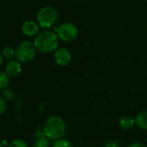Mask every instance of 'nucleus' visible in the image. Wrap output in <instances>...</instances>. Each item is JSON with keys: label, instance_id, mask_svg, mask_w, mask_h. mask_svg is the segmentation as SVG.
<instances>
[{"label": "nucleus", "instance_id": "4", "mask_svg": "<svg viewBox=\"0 0 147 147\" xmlns=\"http://www.w3.org/2000/svg\"><path fill=\"white\" fill-rule=\"evenodd\" d=\"M36 47L34 43L30 41L21 42L16 49V57L20 63L31 62L36 55Z\"/></svg>", "mask_w": 147, "mask_h": 147}, {"label": "nucleus", "instance_id": "15", "mask_svg": "<svg viewBox=\"0 0 147 147\" xmlns=\"http://www.w3.org/2000/svg\"><path fill=\"white\" fill-rule=\"evenodd\" d=\"M8 147H28L27 143L22 140H12L9 145Z\"/></svg>", "mask_w": 147, "mask_h": 147}, {"label": "nucleus", "instance_id": "14", "mask_svg": "<svg viewBox=\"0 0 147 147\" xmlns=\"http://www.w3.org/2000/svg\"><path fill=\"white\" fill-rule=\"evenodd\" d=\"M2 55H3V57L5 58V59H11L14 56H16V51H15L11 47H5L3 49Z\"/></svg>", "mask_w": 147, "mask_h": 147}, {"label": "nucleus", "instance_id": "21", "mask_svg": "<svg viewBox=\"0 0 147 147\" xmlns=\"http://www.w3.org/2000/svg\"><path fill=\"white\" fill-rule=\"evenodd\" d=\"M0 147H4V146L2 144V142H0Z\"/></svg>", "mask_w": 147, "mask_h": 147}, {"label": "nucleus", "instance_id": "12", "mask_svg": "<svg viewBox=\"0 0 147 147\" xmlns=\"http://www.w3.org/2000/svg\"><path fill=\"white\" fill-rule=\"evenodd\" d=\"M9 84V76L6 73V71H0V89H6Z\"/></svg>", "mask_w": 147, "mask_h": 147}, {"label": "nucleus", "instance_id": "10", "mask_svg": "<svg viewBox=\"0 0 147 147\" xmlns=\"http://www.w3.org/2000/svg\"><path fill=\"white\" fill-rule=\"evenodd\" d=\"M135 125V118L129 116V115H124L119 120V127L123 130H129L133 128Z\"/></svg>", "mask_w": 147, "mask_h": 147}, {"label": "nucleus", "instance_id": "11", "mask_svg": "<svg viewBox=\"0 0 147 147\" xmlns=\"http://www.w3.org/2000/svg\"><path fill=\"white\" fill-rule=\"evenodd\" d=\"M135 125L142 130H147V110L140 112L135 117Z\"/></svg>", "mask_w": 147, "mask_h": 147}, {"label": "nucleus", "instance_id": "7", "mask_svg": "<svg viewBox=\"0 0 147 147\" xmlns=\"http://www.w3.org/2000/svg\"><path fill=\"white\" fill-rule=\"evenodd\" d=\"M40 26L34 21H26L22 25V31L27 36H34L39 34Z\"/></svg>", "mask_w": 147, "mask_h": 147}, {"label": "nucleus", "instance_id": "3", "mask_svg": "<svg viewBox=\"0 0 147 147\" xmlns=\"http://www.w3.org/2000/svg\"><path fill=\"white\" fill-rule=\"evenodd\" d=\"M36 20L40 28H48L57 22L58 12L56 9L52 6H45L38 11Z\"/></svg>", "mask_w": 147, "mask_h": 147}, {"label": "nucleus", "instance_id": "13", "mask_svg": "<svg viewBox=\"0 0 147 147\" xmlns=\"http://www.w3.org/2000/svg\"><path fill=\"white\" fill-rule=\"evenodd\" d=\"M53 147H73L71 142L67 139H59L54 141Z\"/></svg>", "mask_w": 147, "mask_h": 147}, {"label": "nucleus", "instance_id": "17", "mask_svg": "<svg viewBox=\"0 0 147 147\" xmlns=\"http://www.w3.org/2000/svg\"><path fill=\"white\" fill-rule=\"evenodd\" d=\"M6 109H7L6 101L3 97H0V115L6 111Z\"/></svg>", "mask_w": 147, "mask_h": 147}, {"label": "nucleus", "instance_id": "9", "mask_svg": "<svg viewBox=\"0 0 147 147\" xmlns=\"http://www.w3.org/2000/svg\"><path fill=\"white\" fill-rule=\"evenodd\" d=\"M38 130L39 132L35 134V138L33 143V147H48L49 139L46 136L44 133V129L42 131L40 129H38Z\"/></svg>", "mask_w": 147, "mask_h": 147}, {"label": "nucleus", "instance_id": "18", "mask_svg": "<svg viewBox=\"0 0 147 147\" xmlns=\"http://www.w3.org/2000/svg\"><path fill=\"white\" fill-rule=\"evenodd\" d=\"M104 147H121V145L115 140H110L107 141Z\"/></svg>", "mask_w": 147, "mask_h": 147}, {"label": "nucleus", "instance_id": "5", "mask_svg": "<svg viewBox=\"0 0 147 147\" xmlns=\"http://www.w3.org/2000/svg\"><path fill=\"white\" fill-rule=\"evenodd\" d=\"M55 31L59 39H60L65 42L72 41L77 38L78 34V28L72 22L62 23L55 29Z\"/></svg>", "mask_w": 147, "mask_h": 147}, {"label": "nucleus", "instance_id": "19", "mask_svg": "<svg viewBox=\"0 0 147 147\" xmlns=\"http://www.w3.org/2000/svg\"><path fill=\"white\" fill-rule=\"evenodd\" d=\"M127 147H147V146L142 142H134V143L130 144Z\"/></svg>", "mask_w": 147, "mask_h": 147}, {"label": "nucleus", "instance_id": "8", "mask_svg": "<svg viewBox=\"0 0 147 147\" xmlns=\"http://www.w3.org/2000/svg\"><path fill=\"white\" fill-rule=\"evenodd\" d=\"M22 71L21 63L17 59H10L6 65V73L9 77H17Z\"/></svg>", "mask_w": 147, "mask_h": 147}, {"label": "nucleus", "instance_id": "2", "mask_svg": "<svg viewBox=\"0 0 147 147\" xmlns=\"http://www.w3.org/2000/svg\"><path fill=\"white\" fill-rule=\"evenodd\" d=\"M59 37L52 31H44L38 34L34 40L36 49L41 53H51L58 49Z\"/></svg>", "mask_w": 147, "mask_h": 147}, {"label": "nucleus", "instance_id": "16", "mask_svg": "<svg viewBox=\"0 0 147 147\" xmlns=\"http://www.w3.org/2000/svg\"><path fill=\"white\" fill-rule=\"evenodd\" d=\"M2 94H3V98L4 100H12L13 97H14V93L11 90L9 89H3V91H2Z\"/></svg>", "mask_w": 147, "mask_h": 147}, {"label": "nucleus", "instance_id": "20", "mask_svg": "<svg viewBox=\"0 0 147 147\" xmlns=\"http://www.w3.org/2000/svg\"><path fill=\"white\" fill-rule=\"evenodd\" d=\"M3 55L0 53V66H1L2 64H3Z\"/></svg>", "mask_w": 147, "mask_h": 147}, {"label": "nucleus", "instance_id": "1", "mask_svg": "<svg viewBox=\"0 0 147 147\" xmlns=\"http://www.w3.org/2000/svg\"><path fill=\"white\" fill-rule=\"evenodd\" d=\"M44 133L46 136L52 140H57L65 137L66 134V124L59 116L49 117L44 125Z\"/></svg>", "mask_w": 147, "mask_h": 147}, {"label": "nucleus", "instance_id": "6", "mask_svg": "<svg viewBox=\"0 0 147 147\" xmlns=\"http://www.w3.org/2000/svg\"><path fill=\"white\" fill-rule=\"evenodd\" d=\"M54 60L57 65L60 66H66L71 60V54L69 50L65 47L58 48L54 53Z\"/></svg>", "mask_w": 147, "mask_h": 147}]
</instances>
